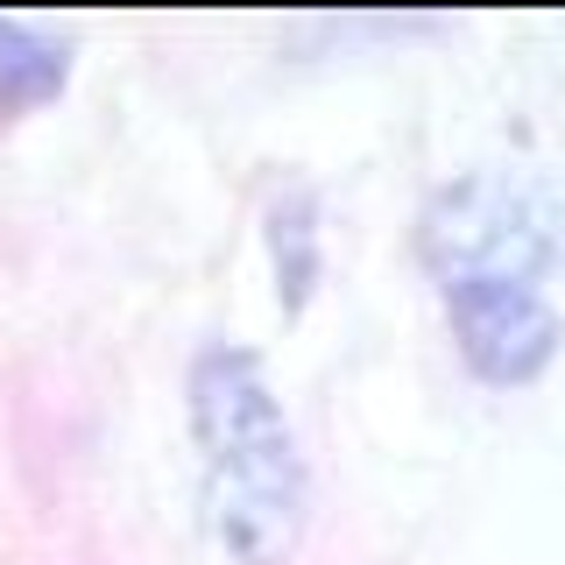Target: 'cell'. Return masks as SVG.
I'll use <instances>...</instances> for the list:
<instances>
[{"label": "cell", "instance_id": "obj_5", "mask_svg": "<svg viewBox=\"0 0 565 565\" xmlns=\"http://www.w3.org/2000/svg\"><path fill=\"white\" fill-rule=\"evenodd\" d=\"M71 85V43L0 14V120H22L35 106H57Z\"/></svg>", "mask_w": 565, "mask_h": 565}, {"label": "cell", "instance_id": "obj_2", "mask_svg": "<svg viewBox=\"0 0 565 565\" xmlns=\"http://www.w3.org/2000/svg\"><path fill=\"white\" fill-rule=\"evenodd\" d=\"M417 262L431 282H544L565 262V205L544 177L467 170L424 199Z\"/></svg>", "mask_w": 565, "mask_h": 565}, {"label": "cell", "instance_id": "obj_1", "mask_svg": "<svg viewBox=\"0 0 565 565\" xmlns=\"http://www.w3.org/2000/svg\"><path fill=\"white\" fill-rule=\"evenodd\" d=\"M184 411L205 467V516L234 565H290L311 523V467L269 367L241 340H205L184 367Z\"/></svg>", "mask_w": 565, "mask_h": 565}, {"label": "cell", "instance_id": "obj_4", "mask_svg": "<svg viewBox=\"0 0 565 565\" xmlns=\"http://www.w3.org/2000/svg\"><path fill=\"white\" fill-rule=\"evenodd\" d=\"M318 226H326V205H318L311 184H276V199L262 205V255H269L282 318H305L311 297H318V276H326Z\"/></svg>", "mask_w": 565, "mask_h": 565}, {"label": "cell", "instance_id": "obj_3", "mask_svg": "<svg viewBox=\"0 0 565 565\" xmlns=\"http://www.w3.org/2000/svg\"><path fill=\"white\" fill-rule=\"evenodd\" d=\"M438 305L467 375L488 388H530L565 347V318L544 282H446Z\"/></svg>", "mask_w": 565, "mask_h": 565}]
</instances>
